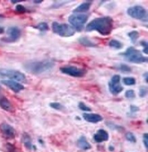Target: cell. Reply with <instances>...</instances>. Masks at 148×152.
<instances>
[{
	"label": "cell",
	"mask_w": 148,
	"mask_h": 152,
	"mask_svg": "<svg viewBox=\"0 0 148 152\" xmlns=\"http://www.w3.org/2000/svg\"><path fill=\"white\" fill-rule=\"evenodd\" d=\"M106 124L107 125V126L109 127L110 129H113V130H118V131H122L124 130V127L121 126V125H118L115 124V123L112 122H107L106 123Z\"/></svg>",
	"instance_id": "cb8c5ba5"
},
{
	"label": "cell",
	"mask_w": 148,
	"mask_h": 152,
	"mask_svg": "<svg viewBox=\"0 0 148 152\" xmlns=\"http://www.w3.org/2000/svg\"><path fill=\"white\" fill-rule=\"evenodd\" d=\"M118 69L123 73H130L132 71V69L128 65H125V64H120L118 66Z\"/></svg>",
	"instance_id": "603a6c76"
},
{
	"label": "cell",
	"mask_w": 148,
	"mask_h": 152,
	"mask_svg": "<svg viewBox=\"0 0 148 152\" xmlns=\"http://www.w3.org/2000/svg\"><path fill=\"white\" fill-rule=\"evenodd\" d=\"M109 47H111V48L116 49H120L122 48L123 46H124L120 40H116V39H112L111 40H110L109 43Z\"/></svg>",
	"instance_id": "d6986e66"
},
{
	"label": "cell",
	"mask_w": 148,
	"mask_h": 152,
	"mask_svg": "<svg viewBox=\"0 0 148 152\" xmlns=\"http://www.w3.org/2000/svg\"><path fill=\"white\" fill-rule=\"evenodd\" d=\"M92 2L90 1H85L80 4L79 6H77L75 9L73 10L74 13H81V12H87L90 10L91 7Z\"/></svg>",
	"instance_id": "e0dca14e"
},
{
	"label": "cell",
	"mask_w": 148,
	"mask_h": 152,
	"mask_svg": "<svg viewBox=\"0 0 148 152\" xmlns=\"http://www.w3.org/2000/svg\"><path fill=\"white\" fill-rule=\"evenodd\" d=\"M78 107H79L80 110L85 111V112H90V111H91V108H90V107H88L87 106H86L83 102H79V105H78Z\"/></svg>",
	"instance_id": "f1b7e54d"
},
{
	"label": "cell",
	"mask_w": 148,
	"mask_h": 152,
	"mask_svg": "<svg viewBox=\"0 0 148 152\" xmlns=\"http://www.w3.org/2000/svg\"><path fill=\"white\" fill-rule=\"evenodd\" d=\"M123 83L126 86H132L135 85L136 84V80L134 77H126L123 78L122 80Z\"/></svg>",
	"instance_id": "7402d4cb"
},
{
	"label": "cell",
	"mask_w": 148,
	"mask_h": 152,
	"mask_svg": "<svg viewBox=\"0 0 148 152\" xmlns=\"http://www.w3.org/2000/svg\"><path fill=\"white\" fill-rule=\"evenodd\" d=\"M143 77H144L145 82H146V83H147V82H148V80H147V77H148V73H147V71H146L144 74H143Z\"/></svg>",
	"instance_id": "e575fe53"
},
{
	"label": "cell",
	"mask_w": 148,
	"mask_h": 152,
	"mask_svg": "<svg viewBox=\"0 0 148 152\" xmlns=\"http://www.w3.org/2000/svg\"><path fill=\"white\" fill-rule=\"evenodd\" d=\"M127 14L135 19L142 21L143 22L147 21V11L141 6L137 5L130 7L127 10Z\"/></svg>",
	"instance_id": "5b68a950"
},
{
	"label": "cell",
	"mask_w": 148,
	"mask_h": 152,
	"mask_svg": "<svg viewBox=\"0 0 148 152\" xmlns=\"http://www.w3.org/2000/svg\"><path fill=\"white\" fill-rule=\"evenodd\" d=\"M60 71L66 75L75 77H82L85 75L86 70L74 66H66L60 68Z\"/></svg>",
	"instance_id": "ba28073f"
},
{
	"label": "cell",
	"mask_w": 148,
	"mask_h": 152,
	"mask_svg": "<svg viewBox=\"0 0 148 152\" xmlns=\"http://www.w3.org/2000/svg\"><path fill=\"white\" fill-rule=\"evenodd\" d=\"M143 144H144L145 147L147 149L148 147V134L145 133L143 134Z\"/></svg>",
	"instance_id": "d6a6232c"
},
{
	"label": "cell",
	"mask_w": 148,
	"mask_h": 152,
	"mask_svg": "<svg viewBox=\"0 0 148 152\" xmlns=\"http://www.w3.org/2000/svg\"><path fill=\"white\" fill-rule=\"evenodd\" d=\"M53 32L61 37H70L75 34V30L71 26L66 23L53 22L52 24Z\"/></svg>",
	"instance_id": "277c9868"
},
{
	"label": "cell",
	"mask_w": 148,
	"mask_h": 152,
	"mask_svg": "<svg viewBox=\"0 0 148 152\" xmlns=\"http://www.w3.org/2000/svg\"><path fill=\"white\" fill-rule=\"evenodd\" d=\"M130 112L132 113H135L139 111V107H137V106L132 105V106H130Z\"/></svg>",
	"instance_id": "836d02e7"
},
{
	"label": "cell",
	"mask_w": 148,
	"mask_h": 152,
	"mask_svg": "<svg viewBox=\"0 0 148 152\" xmlns=\"http://www.w3.org/2000/svg\"><path fill=\"white\" fill-rule=\"evenodd\" d=\"M113 29V20L110 16L96 18L92 20L85 27L87 32L96 31L102 36L111 34Z\"/></svg>",
	"instance_id": "6da1fadb"
},
{
	"label": "cell",
	"mask_w": 148,
	"mask_h": 152,
	"mask_svg": "<svg viewBox=\"0 0 148 152\" xmlns=\"http://www.w3.org/2000/svg\"><path fill=\"white\" fill-rule=\"evenodd\" d=\"M141 45H142L143 47V53H145V54H147L148 53V43L147 41L145 40H141Z\"/></svg>",
	"instance_id": "1f68e13d"
},
{
	"label": "cell",
	"mask_w": 148,
	"mask_h": 152,
	"mask_svg": "<svg viewBox=\"0 0 148 152\" xmlns=\"http://www.w3.org/2000/svg\"><path fill=\"white\" fill-rule=\"evenodd\" d=\"M128 36L130 38L131 42L132 43H135L137 42V40H138L139 37V33L136 30L132 31V32H129L128 34Z\"/></svg>",
	"instance_id": "ffe728a7"
},
{
	"label": "cell",
	"mask_w": 148,
	"mask_h": 152,
	"mask_svg": "<svg viewBox=\"0 0 148 152\" xmlns=\"http://www.w3.org/2000/svg\"><path fill=\"white\" fill-rule=\"evenodd\" d=\"M120 55H122L126 60L132 63L141 64L147 62V58L143 56L140 51L133 47H128L124 53H121Z\"/></svg>",
	"instance_id": "3957f363"
},
{
	"label": "cell",
	"mask_w": 148,
	"mask_h": 152,
	"mask_svg": "<svg viewBox=\"0 0 148 152\" xmlns=\"http://www.w3.org/2000/svg\"><path fill=\"white\" fill-rule=\"evenodd\" d=\"M0 75L2 77H8L11 80H16L18 82L26 81V77L25 74L16 70L0 69Z\"/></svg>",
	"instance_id": "52a82bcc"
},
{
	"label": "cell",
	"mask_w": 148,
	"mask_h": 152,
	"mask_svg": "<svg viewBox=\"0 0 148 152\" xmlns=\"http://www.w3.org/2000/svg\"><path fill=\"white\" fill-rule=\"evenodd\" d=\"M55 67V63L51 60L27 62L24 65V69L29 73L39 75L50 71Z\"/></svg>",
	"instance_id": "7a4b0ae2"
},
{
	"label": "cell",
	"mask_w": 148,
	"mask_h": 152,
	"mask_svg": "<svg viewBox=\"0 0 148 152\" xmlns=\"http://www.w3.org/2000/svg\"><path fill=\"white\" fill-rule=\"evenodd\" d=\"M79 42L81 45L87 47H95L96 46L95 43L90 40L87 37H81L79 39Z\"/></svg>",
	"instance_id": "ac0fdd59"
},
{
	"label": "cell",
	"mask_w": 148,
	"mask_h": 152,
	"mask_svg": "<svg viewBox=\"0 0 148 152\" xmlns=\"http://www.w3.org/2000/svg\"><path fill=\"white\" fill-rule=\"evenodd\" d=\"M109 151H113L114 150V147H113V146H109Z\"/></svg>",
	"instance_id": "8d00e7d4"
},
{
	"label": "cell",
	"mask_w": 148,
	"mask_h": 152,
	"mask_svg": "<svg viewBox=\"0 0 148 152\" xmlns=\"http://www.w3.org/2000/svg\"><path fill=\"white\" fill-rule=\"evenodd\" d=\"M36 28L38 29V30L41 31V32H45V31H47L49 30V26L47 23L42 22V23H39L38 26H36Z\"/></svg>",
	"instance_id": "484cf974"
},
{
	"label": "cell",
	"mask_w": 148,
	"mask_h": 152,
	"mask_svg": "<svg viewBox=\"0 0 148 152\" xmlns=\"http://www.w3.org/2000/svg\"><path fill=\"white\" fill-rule=\"evenodd\" d=\"M12 4H16V3H18V2H19L18 1H11Z\"/></svg>",
	"instance_id": "f35d334b"
},
{
	"label": "cell",
	"mask_w": 148,
	"mask_h": 152,
	"mask_svg": "<svg viewBox=\"0 0 148 152\" xmlns=\"http://www.w3.org/2000/svg\"><path fill=\"white\" fill-rule=\"evenodd\" d=\"M78 147L83 150H89L92 148V145L87 141V139L85 136H81L77 141Z\"/></svg>",
	"instance_id": "2e32d148"
},
{
	"label": "cell",
	"mask_w": 148,
	"mask_h": 152,
	"mask_svg": "<svg viewBox=\"0 0 148 152\" xmlns=\"http://www.w3.org/2000/svg\"><path fill=\"white\" fill-rule=\"evenodd\" d=\"M1 82L4 86H7V87L9 88L10 90H12V91H14V92H16V93L24 89L23 85H22L21 84L18 83L17 82L14 81V80H1Z\"/></svg>",
	"instance_id": "7c38bea8"
},
{
	"label": "cell",
	"mask_w": 148,
	"mask_h": 152,
	"mask_svg": "<svg viewBox=\"0 0 148 152\" xmlns=\"http://www.w3.org/2000/svg\"><path fill=\"white\" fill-rule=\"evenodd\" d=\"M120 76L119 75H114L109 82V91L114 95L120 94L124 90V88L120 84Z\"/></svg>",
	"instance_id": "9c48e42d"
},
{
	"label": "cell",
	"mask_w": 148,
	"mask_h": 152,
	"mask_svg": "<svg viewBox=\"0 0 148 152\" xmlns=\"http://www.w3.org/2000/svg\"><path fill=\"white\" fill-rule=\"evenodd\" d=\"M23 143L25 147L29 149H32V142H31V139L30 137V136L27 134H25L23 136Z\"/></svg>",
	"instance_id": "44dd1931"
},
{
	"label": "cell",
	"mask_w": 148,
	"mask_h": 152,
	"mask_svg": "<svg viewBox=\"0 0 148 152\" xmlns=\"http://www.w3.org/2000/svg\"><path fill=\"white\" fill-rule=\"evenodd\" d=\"M49 106H50L51 108H52L57 110H61L63 109L62 105H61L60 103H58V102H52L49 104Z\"/></svg>",
	"instance_id": "4316f807"
},
{
	"label": "cell",
	"mask_w": 148,
	"mask_h": 152,
	"mask_svg": "<svg viewBox=\"0 0 148 152\" xmlns=\"http://www.w3.org/2000/svg\"><path fill=\"white\" fill-rule=\"evenodd\" d=\"M88 16L84 14H72L68 17V21L75 31H81L87 21Z\"/></svg>",
	"instance_id": "8992f818"
},
{
	"label": "cell",
	"mask_w": 148,
	"mask_h": 152,
	"mask_svg": "<svg viewBox=\"0 0 148 152\" xmlns=\"http://www.w3.org/2000/svg\"><path fill=\"white\" fill-rule=\"evenodd\" d=\"M0 131L6 139H12L15 137L16 131L11 125L8 123H3L0 125Z\"/></svg>",
	"instance_id": "8fae6325"
},
{
	"label": "cell",
	"mask_w": 148,
	"mask_h": 152,
	"mask_svg": "<svg viewBox=\"0 0 148 152\" xmlns=\"http://www.w3.org/2000/svg\"><path fill=\"white\" fill-rule=\"evenodd\" d=\"M147 88L146 86H141L140 89H139V97L141 98H143L147 95Z\"/></svg>",
	"instance_id": "83f0119b"
},
{
	"label": "cell",
	"mask_w": 148,
	"mask_h": 152,
	"mask_svg": "<svg viewBox=\"0 0 148 152\" xmlns=\"http://www.w3.org/2000/svg\"><path fill=\"white\" fill-rule=\"evenodd\" d=\"M0 107L7 112H12L13 110V107L10 101L1 94H0Z\"/></svg>",
	"instance_id": "9a60e30c"
},
{
	"label": "cell",
	"mask_w": 148,
	"mask_h": 152,
	"mask_svg": "<svg viewBox=\"0 0 148 152\" xmlns=\"http://www.w3.org/2000/svg\"><path fill=\"white\" fill-rule=\"evenodd\" d=\"M4 32V29L2 28V27L0 26V34H3Z\"/></svg>",
	"instance_id": "d590c367"
},
{
	"label": "cell",
	"mask_w": 148,
	"mask_h": 152,
	"mask_svg": "<svg viewBox=\"0 0 148 152\" xmlns=\"http://www.w3.org/2000/svg\"><path fill=\"white\" fill-rule=\"evenodd\" d=\"M8 36L2 38V40L6 43H14L17 41L20 37V30L17 27H10L7 30Z\"/></svg>",
	"instance_id": "30bf717a"
},
{
	"label": "cell",
	"mask_w": 148,
	"mask_h": 152,
	"mask_svg": "<svg viewBox=\"0 0 148 152\" xmlns=\"http://www.w3.org/2000/svg\"><path fill=\"white\" fill-rule=\"evenodd\" d=\"M125 137H126L127 141L130 142V143H136L137 142V139L134 134L130 132V131L126 132V134H125Z\"/></svg>",
	"instance_id": "d4e9b609"
},
{
	"label": "cell",
	"mask_w": 148,
	"mask_h": 152,
	"mask_svg": "<svg viewBox=\"0 0 148 152\" xmlns=\"http://www.w3.org/2000/svg\"><path fill=\"white\" fill-rule=\"evenodd\" d=\"M15 10L16 12H19V13H25L27 11L26 8L23 5H20V4H18V5L16 6Z\"/></svg>",
	"instance_id": "4dcf8cb0"
},
{
	"label": "cell",
	"mask_w": 148,
	"mask_h": 152,
	"mask_svg": "<svg viewBox=\"0 0 148 152\" xmlns=\"http://www.w3.org/2000/svg\"><path fill=\"white\" fill-rule=\"evenodd\" d=\"M125 97L128 99H132L135 97V92L133 90H128L125 92Z\"/></svg>",
	"instance_id": "f546056e"
},
{
	"label": "cell",
	"mask_w": 148,
	"mask_h": 152,
	"mask_svg": "<svg viewBox=\"0 0 148 152\" xmlns=\"http://www.w3.org/2000/svg\"><path fill=\"white\" fill-rule=\"evenodd\" d=\"M34 2L35 4H41L42 1H34Z\"/></svg>",
	"instance_id": "74e56055"
},
{
	"label": "cell",
	"mask_w": 148,
	"mask_h": 152,
	"mask_svg": "<svg viewBox=\"0 0 148 152\" xmlns=\"http://www.w3.org/2000/svg\"><path fill=\"white\" fill-rule=\"evenodd\" d=\"M109 138V133L102 129H99L97 133L94 135V140L96 143H102V142L108 141Z\"/></svg>",
	"instance_id": "5bb4252c"
},
{
	"label": "cell",
	"mask_w": 148,
	"mask_h": 152,
	"mask_svg": "<svg viewBox=\"0 0 148 152\" xmlns=\"http://www.w3.org/2000/svg\"><path fill=\"white\" fill-rule=\"evenodd\" d=\"M83 118L87 122L92 123H97L103 120V117L98 114H93V113H84L83 114Z\"/></svg>",
	"instance_id": "4fadbf2b"
}]
</instances>
